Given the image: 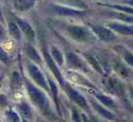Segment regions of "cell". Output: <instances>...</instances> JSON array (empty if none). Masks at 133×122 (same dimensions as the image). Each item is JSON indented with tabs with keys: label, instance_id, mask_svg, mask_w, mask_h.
Listing matches in <instances>:
<instances>
[{
	"label": "cell",
	"instance_id": "cell-19",
	"mask_svg": "<svg viewBox=\"0 0 133 122\" xmlns=\"http://www.w3.org/2000/svg\"><path fill=\"white\" fill-rule=\"evenodd\" d=\"M18 109L23 118L30 119L32 118V109L26 101H22L18 105Z\"/></svg>",
	"mask_w": 133,
	"mask_h": 122
},
{
	"label": "cell",
	"instance_id": "cell-5",
	"mask_svg": "<svg viewBox=\"0 0 133 122\" xmlns=\"http://www.w3.org/2000/svg\"><path fill=\"white\" fill-rule=\"evenodd\" d=\"M65 91H66V94L69 96V98L72 100L74 103H76L79 108H81L84 110H89V105L87 99L83 96L80 92H78L77 90L73 89L71 86H64Z\"/></svg>",
	"mask_w": 133,
	"mask_h": 122
},
{
	"label": "cell",
	"instance_id": "cell-21",
	"mask_svg": "<svg viewBox=\"0 0 133 122\" xmlns=\"http://www.w3.org/2000/svg\"><path fill=\"white\" fill-rule=\"evenodd\" d=\"M111 15H113V17L116 19H118V20L122 21V22L126 23V24L132 25L133 26V15H129V14L122 13V12H112Z\"/></svg>",
	"mask_w": 133,
	"mask_h": 122
},
{
	"label": "cell",
	"instance_id": "cell-9",
	"mask_svg": "<svg viewBox=\"0 0 133 122\" xmlns=\"http://www.w3.org/2000/svg\"><path fill=\"white\" fill-rule=\"evenodd\" d=\"M66 60L68 62V65L71 68L79 70V71H88V66L84 62V61L80 58L78 55L75 54L74 53H66Z\"/></svg>",
	"mask_w": 133,
	"mask_h": 122
},
{
	"label": "cell",
	"instance_id": "cell-31",
	"mask_svg": "<svg viewBox=\"0 0 133 122\" xmlns=\"http://www.w3.org/2000/svg\"><path fill=\"white\" fill-rule=\"evenodd\" d=\"M6 39V30L2 25V23L0 22V43L4 42Z\"/></svg>",
	"mask_w": 133,
	"mask_h": 122
},
{
	"label": "cell",
	"instance_id": "cell-25",
	"mask_svg": "<svg viewBox=\"0 0 133 122\" xmlns=\"http://www.w3.org/2000/svg\"><path fill=\"white\" fill-rule=\"evenodd\" d=\"M21 77L19 75L18 72L17 71H14L12 73V76H11V87L12 89L16 90V89H18L21 85Z\"/></svg>",
	"mask_w": 133,
	"mask_h": 122
},
{
	"label": "cell",
	"instance_id": "cell-33",
	"mask_svg": "<svg viewBox=\"0 0 133 122\" xmlns=\"http://www.w3.org/2000/svg\"><path fill=\"white\" fill-rule=\"evenodd\" d=\"M3 80H4V76H3V75H1V76H0V88H1V86H2Z\"/></svg>",
	"mask_w": 133,
	"mask_h": 122
},
{
	"label": "cell",
	"instance_id": "cell-35",
	"mask_svg": "<svg viewBox=\"0 0 133 122\" xmlns=\"http://www.w3.org/2000/svg\"><path fill=\"white\" fill-rule=\"evenodd\" d=\"M21 122H28V120L26 119V118H22V119H21Z\"/></svg>",
	"mask_w": 133,
	"mask_h": 122
},
{
	"label": "cell",
	"instance_id": "cell-3",
	"mask_svg": "<svg viewBox=\"0 0 133 122\" xmlns=\"http://www.w3.org/2000/svg\"><path fill=\"white\" fill-rule=\"evenodd\" d=\"M26 69H28V74H29L30 78L33 80V82L41 88L42 90L46 91H49V86H48V82H46V79L41 70L37 67V65L33 62H28L26 63Z\"/></svg>",
	"mask_w": 133,
	"mask_h": 122
},
{
	"label": "cell",
	"instance_id": "cell-28",
	"mask_svg": "<svg viewBox=\"0 0 133 122\" xmlns=\"http://www.w3.org/2000/svg\"><path fill=\"white\" fill-rule=\"evenodd\" d=\"M122 56H123V59L126 63L130 67H133V53L129 50H124Z\"/></svg>",
	"mask_w": 133,
	"mask_h": 122
},
{
	"label": "cell",
	"instance_id": "cell-29",
	"mask_svg": "<svg viewBox=\"0 0 133 122\" xmlns=\"http://www.w3.org/2000/svg\"><path fill=\"white\" fill-rule=\"evenodd\" d=\"M115 70H116L118 73H120L121 75H123V76H127L128 75L127 68L125 67L124 64L120 63V62H117V63L115 64Z\"/></svg>",
	"mask_w": 133,
	"mask_h": 122
},
{
	"label": "cell",
	"instance_id": "cell-8",
	"mask_svg": "<svg viewBox=\"0 0 133 122\" xmlns=\"http://www.w3.org/2000/svg\"><path fill=\"white\" fill-rule=\"evenodd\" d=\"M14 20L16 21L17 26H19V28L21 30V33H23V35L26 36V38L29 42H34L36 39V33L34 31L33 27L31 26V25L28 21L17 17H14Z\"/></svg>",
	"mask_w": 133,
	"mask_h": 122
},
{
	"label": "cell",
	"instance_id": "cell-34",
	"mask_svg": "<svg viewBox=\"0 0 133 122\" xmlns=\"http://www.w3.org/2000/svg\"><path fill=\"white\" fill-rule=\"evenodd\" d=\"M129 93H130V97H131V99L133 100V89H130L129 90Z\"/></svg>",
	"mask_w": 133,
	"mask_h": 122
},
{
	"label": "cell",
	"instance_id": "cell-26",
	"mask_svg": "<svg viewBox=\"0 0 133 122\" xmlns=\"http://www.w3.org/2000/svg\"><path fill=\"white\" fill-rule=\"evenodd\" d=\"M109 6V7H111V8H114V9L122 12V13L129 14V15H133V8L130 7V6H121V5H109V6Z\"/></svg>",
	"mask_w": 133,
	"mask_h": 122
},
{
	"label": "cell",
	"instance_id": "cell-6",
	"mask_svg": "<svg viewBox=\"0 0 133 122\" xmlns=\"http://www.w3.org/2000/svg\"><path fill=\"white\" fill-rule=\"evenodd\" d=\"M50 7L57 17H78L85 14L83 10L74 9L73 7L60 6V5H51Z\"/></svg>",
	"mask_w": 133,
	"mask_h": 122
},
{
	"label": "cell",
	"instance_id": "cell-1",
	"mask_svg": "<svg viewBox=\"0 0 133 122\" xmlns=\"http://www.w3.org/2000/svg\"><path fill=\"white\" fill-rule=\"evenodd\" d=\"M25 85L32 103L45 115H50L51 108L48 96L41 88L36 86L28 80H25Z\"/></svg>",
	"mask_w": 133,
	"mask_h": 122
},
{
	"label": "cell",
	"instance_id": "cell-30",
	"mask_svg": "<svg viewBox=\"0 0 133 122\" xmlns=\"http://www.w3.org/2000/svg\"><path fill=\"white\" fill-rule=\"evenodd\" d=\"M8 105V99L3 93H0V108H6Z\"/></svg>",
	"mask_w": 133,
	"mask_h": 122
},
{
	"label": "cell",
	"instance_id": "cell-36",
	"mask_svg": "<svg viewBox=\"0 0 133 122\" xmlns=\"http://www.w3.org/2000/svg\"><path fill=\"white\" fill-rule=\"evenodd\" d=\"M2 18V10H1V6H0V19Z\"/></svg>",
	"mask_w": 133,
	"mask_h": 122
},
{
	"label": "cell",
	"instance_id": "cell-20",
	"mask_svg": "<svg viewBox=\"0 0 133 122\" xmlns=\"http://www.w3.org/2000/svg\"><path fill=\"white\" fill-rule=\"evenodd\" d=\"M50 56L52 57L55 62L58 66H62L64 64V56H63L62 53L60 52V50H58L57 47H51L50 50Z\"/></svg>",
	"mask_w": 133,
	"mask_h": 122
},
{
	"label": "cell",
	"instance_id": "cell-17",
	"mask_svg": "<svg viewBox=\"0 0 133 122\" xmlns=\"http://www.w3.org/2000/svg\"><path fill=\"white\" fill-rule=\"evenodd\" d=\"M26 53L28 56V58L31 60V62H35V63H41L42 62V58H41L38 51L31 44H28L26 45Z\"/></svg>",
	"mask_w": 133,
	"mask_h": 122
},
{
	"label": "cell",
	"instance_id": "cell-15",
	"mask_svg": "<svg viewBox=\"0 0 133 122\" xmlns=\"http://www.w3.org/2000/svg\"><path fill=\"white\" fill-rule=\"evenodd\" d=\"M8 34L10 35V36L12 38H14L17 41H20L22 38V33L21 30L19 28V26H17V24L16 23L15 20H9L8 23Z\"/></svg>",
	"mask_w": 133,
	"mask_h": 122
},
{
	"label": "cell",
	"instance_id": "cell-7",
	"mask_svg": "<svg viewBox=\"0 0 133 122\" xmlns=\"http://www.w3.org/2000/svg\"><path fill=\"white\" fill-rule=\"evenodd\" d=\"M43 54H44V58L45 61H46V64H48L49 70L52 71V73L54 74L55 78L57 79V80L58 82V83L62 86H65V82H64V78L62 76V73H61L60 70H59V67L57 63L55 62V61L52 59V57L50 56V53H48V51L44 50L43 51Z\"/></svg>",
	"mask_w": 133,
	"mask_h": 122
},
{
	"label": "cell",
	"instance_id": "cell-14",
	"mask_svg": "<svg viewBox=\"0 0 133 122\" xmlns=\"http://www.w3.org/2000/svg\"><path fill=\"white\" fill-rule=\"evenodd\" d=\"M36 3V0H13V5L16 10L19 12H26L31 9Z\"/></svg>",
	"mask_w": 133,
	"mask_h": 122
},
{
	"label": "cell",
	"instance_id": "cell-16",
	"mask_svg": "<svg viewBox=\"0 0 133 122\" xmlns=\"http://www.w3.org/2000/svg\"><path fill=\"white\" fill-rule=\"evenodd\" d=\"M93 95L100 102V104L107 107L108 109L109 108H110V109H115L116 108V102H115V100L111 97L105 94H102V93L99 92H93Z\"/></svg>",
	"mask_w": 133,
	"mask_h": 122
},
{
	"label": "cell",
	"instance_id": "cell-24",
	"mask_svg": "<svg viewBox=\"0 0 133 122\" xmlns=\"http://www.w3.org/2000/svg\"><path fill=\"white\" fill-rule=\"evenodd\" d=\"M71 118L73 122H88V119L84 115L80 114L78 110L75 108L71 109Z\"/></svg>",
	"mask_w": 133,
	"mask_h": 122
},
{
	"label": "cell",
	"instance_id": "cell-4",
	"mask_svg": "<svg viewBox=\"0 0 133 122\" xmlns=\"http://www.w3.org/2000/svg\"><path fill=\"white\" fill-rule=\"evenodd\" d=\"M90 30L93 32L97 38L103 42H113L116 39L114 32L106 26H99V25H91Z\"/></svg>",
	"mask_w": 133,
	"mask_h": 122
},
{
	"label": "cell",
	"instance_id": "cell-32",
	"mask_svg": "<svg viewBox=\"0 0 133 122\" xmlns=\"http://www.w3.org/2000/svg\"><path fill=\"white\" fill-rule=\"evenodd\" d=\"M125 3L133 7V0H125Z\"/></svg>",
	"mask_w": 133,
	"mask_h": 122
},
{
	"label": "cell",
	"instance_id": "cell-23",
	"mask_svg": "<svg viewBox=\"0 0 133 122\" xmlns=\"http://www.w3.org/2000/svg\"><path fill=\"white\" fill-rule=\"evenodd\" d=\"M6 118L8 122H21V118L18 113L10 109L6 110Z\"/></svg>",
	"mask_w": 133,
	"mask_h": 122
},
{
	"label": "cell",
	"instance_id": "cell-2",
	"mask_svg": "<svg viewBox=\"0 0 133 122\" xmlns=\"http://www.w3.org/2000/svg\"><path fill=\"white\" fill-rule=\"evenodd\" d=\"M66 32L72 40L78 43H93L97 40L93 32L83 26L69 25L66 26Z\"/></svg>",
	"mask_w": 133,
	"mask_h": 122
},
{
	"label": "cell",
	"instance_id": "cell-37",
	"mask_svg": "<svg viewBox=\"0 0 133 122\" xmlns=\"http://www.w3.org/2000/svg\"><path fill=\"white\" fill-rule=\"evenodd\" d=\"M0 122H2V120H1V119H0Z\"/></svg>",
	"mask_w": 133,
	"mask_h": 122
},
{
	"label": "cell",
	"instance_id": "cell-18",
	"mask_svg": "<svg viewBox=\"0 0 133 122\" xmlns=\"http://www.w3.org/2000/svg\"><path fill=\"white\" fill-rule=\"evenodd\" d=\"M48 86H49V90L52 92V95H53L54 101H55L56 107H57V112H58V114L60 115L61 111H60V109H59V104H58V88H57L56 82H53L51 79L48 80Z\"/></svg>",
	"mask_w": 133,
	"mask_h": 122
},
{
	"label": "cell",
	"instance_id": "cell-13",
	"mask_svg": "<svg viewBox=\"0 0 133 122\" xmlns=\"http://www.w3.org/2000/svg\"><path fill=\"white\" fill-rule=\"evenodd\" d=\"M91 105H92L93 109L98 112V114H99L101 117H103L104 118L109 120H114L115 119V114L110 111L107 107L103 106L102 104H99L98 102H91Z\"/></svg>",
	"mask_w": 133,
	"mask_h": 122
},
{
	"label": "cell",
	"instance_id": "cell-10",
	"mask_svg": "<svg viewBox=\"0 0 133 122\" xmlns=\"http://www.w3.org/2000/svg\"><path fill=\"white\" fill-rule=\"evenodd\" d=\"M111 31L116 32L122 35H133V26L129 24H122L118 22H113L108 24V26Z\"/></svg>",
	"mask_w": 133,
	"mask_h": 122
},
{
	"label": "cell",
	"instance_id": "cell-27",
	"mask_svg": "<svg viewBox=\"0 0 133 122\" xmlns=\"http://www.w3.org/2000/svg\"><path fill=\"white\" fill-rule=\"evenodd\" d=\"M0 62L2 63L8 65L10 63V57L8 53L6 52V50L0 45Z\"/></svg>",
	"mask_w": 133,
	"mask_h": 122
},
{
	"label": "cell",
	"instance_id": "cell-22",
	"mask_svg": "<svg viewBox=\"0 0 133 122\" xmlns=\"http://www.w3.org/2000/svg\"><path fill=\"white\" fill-rule=\"evenodd\" d=\"M64 3L65 5L70 6V7L78 8V9H86L87 8V4L84 0H58Z\"/></svg>",
	"mask_w": 133,
	"mask_h": 122
},
{
	"label": "cell",
	"instance_id": "cell-12",
	"mask_svg": "<svg viewBox=\"0 0 133 122\" xmlns=\"http://www.w3.org/2000/svg\"><path fill=\"white\" fill-rule=\"evenodd\" d=\"M84 58L87 60V62L89 63V65L93 68L96 71L99 72L100 74H104V66L102 65V63L100 62V61L95 56L94 54L90 53H84Z\"/></svg>",
	"mask_w": 133,
	"mask_h": 122
},
{
	"label": "cell",
	"instance_id": "cell-11",
	"mask_svg": "<svg viewBox=\"0 0 133 122\" xmlns=\"http://www.w3.org/2000/svg\"><path fill=\"white\" fill-rule=\"evenodd\" d=\"M107 87L111 92L114 93L115 95H118V96H123L126 93L124 86L116 78H109L107 80Z\"/></svg>",
	"mask_w": 133,
	"mask_h": 122
}]
</instances>
